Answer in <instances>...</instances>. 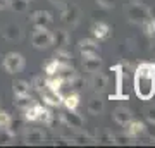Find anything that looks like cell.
I'll use <instances>...</instances> for the list:
<instances>
[{"label":"cell","instance_id":"obj_7","mask_svg":"<svg viewBox=\"0 0 155 148\" xmlns=\"http://www.w3.org/2000/svg\"><path fill=\"white\" fill-rule=\"evenodd\" d=\"M79 52L83 57H93V55H100V45L95 40L84 38L79 41Z\"/></svg>","mask_w":155,"mask_h":148},{"label":"cell","instance_id":"obj_1","mask_svg":"<svg viewBox=\"0 0 155 148\" xmlns=\"http://www.w3.org/2000/svg\"><path fill=\"white\" fill-rule=\"evenodd\" d=\"M134 93L140 100H150L155 95V64L141 62L134 69Z\"/></svg>","mask_w":155,"mask_h":148},{"label":"cell","instance_id":"obj_25","mask_svg":"<svg viewBox=\"0 0 155 148\" xmlns=\"http://www.w3.org/2000/svg\"><path fill=\"white\" fill-rule=\"evenodd\" d=\"M141 26H143L145 35H147L148 38H153V36H155V17L148 16L143 22H141Z\"/></svg>","mask_w":155,"mask_h":148},{"label":"cell","instance_id":"obj_12","mask_svg":"<svg viewBox=\"0 0 155 148\" xmlns=\"http://www.w3.org/2000/svg\"><path fill=\"white\" fill-rule=\"evenodd\" d=\"M91 33H93V36L97 40H105V38H109V35H110V26L104 21H98L91 26Z\"/></svg>","mask_w":155,"mask_h":148},{"label":"cell","instance_id":"obj_6","mask_svg":"<svg viewBox=\"0 0 155 148\" xmlns=\"http://www.w3.org/2000/svg\"><path fill=\"white\" fill-rule=\"evenodd\" d=\"M110 71L116 72V93L110 95L112 100H127V95H122V64L110 66Z\"/></svg>","mask_w":155,"mask_h":148},{"label":"cell","instance_id":"obj_13","mask_svg":"<svg viewBox=\"0 0 155 148\" xmlns=\"http://www.w3.org/2000/svg\"><path fill=\"white\" fill-rule=\"evenodd\" d=\"M145 133V124L141 121H131L126 124V136L127 138H138L140 134Z\"/></svg>","mask_w":155,"mask_h":148},{"label":"cell","instance_id":"obj_31","mask_svg":"<svg viewBox=\"0 0 155 148\" xmlns=\"http://www.w3.org/2000/svg\"><path fill=\"white\" fill-rule=\"evenodd\" d=\"M31 86H33L35 90H38V91L45 90V79H43V76H35L33 77V83H31Z\"/></svg>","mask_w":155,"mask_h":148},{"label":"cell","instance_id":"obj_5","mask_svg":"<svg viewBox=\"0 0 155 148\" xmlns=\"http://www.w3.org/2000/svg\"><path fill=\"white\" fill-rule=\"evenodd\" d=\"M61 121L64 122L67 127H71V129H81V127L84 126L83 117L78 114L76 110H67L66 114H62Z\"/></svg>","mask_w":155,"mask_h":148},{"label":"cell","instance_id":"obj_2","mask_svg":"<svg viewBox=\"0 0 155 148\" xmlns=\"http://www.w3.org/2000/svg\"><path fill=\"white\" fill-rule=\"evenodd\" d=\"M126 14L129 17V21L136 22V24H141V22L150 16L148 9L141 4V0H131L126 5Z\"/></svg>","mask_w":155,"mask_h":148},{"label":"cell","instance_id":"obj_18","mask_svg":"<svg viewBox=\"0 0 155 148\" xmlns=\"http://www.w3.org/2000/svg\"><path fill=\"white\" fill-rule=\"evenodd\" d=\"M54 35V41L52 43L57 45V48H64L66 50L67 43H69V35H67V31H64V29H57Z\"/></svg>","mask_w":155,"mask_h":148},{"label":"cell","instance_id":"obj_3","mask_svg":"<svg viewBox=\"0 0 155 148\" xmlns=\"http://www.w3.org/2000/svg\"><path fill=\"white\" fill-rule=\"evenodd\" d=\"M54 41V35L48 31V28H36V31L31 36V43L35 48H47Z\"/></svg>","mask_w":155,"mask_h":148},{"label":"cell","instance_id":"obj_41","mask_svg":"<svg viewBox=\"0 0 155 148\" xmlns=\"http://www.w3.org/2000/svg\"><path fill=\"white\" fill-rule=\"evenodd\" d=\"M148 14H150L152 17H155V5H153V7H152V9L148 11Z\"/></svg>","mask_w":155,"mask_h":148},{"label":"cell","instance_id":"obj_38","mask_svg":"<svg viewBox=\"0 0 155 148\" xmlns=\"http://www.w3.org/2000/svg\"><path fill=\"white\" fill-rule=\"evenodd\" d=\"M145 131H148V134L153 138V141H155V124L153 122H150V127H145Z\"/></svg>","mask_w":155,"mask_h":148},{"label":"cell","instance_id":"obj_10","mask_svg":"<svg viewBox=\"0 0 155 148\" xmlns=\"http://www.w3.org/2000/svg\"><path fill=\"white\" fill-rule=\"evenodd\" d=\"M41 93V98H43V102L47 105H52V107H59V105H62V95L61 91H52V90H41L40 91Z\"/></svg>","mask_w":155,"mask_h":148},{"label":"cell","instance_id":"obj_26","mask_svg":"<svg viewBox=\"0 0 155 148\" xmlns=\"http://www.w3.org/2000/svg\"><path fill=\"white\" fill-rule=\"evenodd\" d=\"M5 129L9 133H12V134H17V133H21L22 129H24V121H22V119H12L11 117V121H9Z\"/></svg>","mask_w":155,"mask_h":148},{"label":"cell","instance_id":"obj_27","mask_svg":"<svg viewBox=\"0 0 155 148\" xmlns=\"http://www.w3.org/2000/svg\"><path fill=\"white\" fill-rule=\"evenodd\" d=\"M33 104V100H31V97L29 95H16V100H14V105H16L17 109H28L29 105Z\"/></svg>","mask_w":155,"mask_h":148},{"label":"cell","instance_id":"obj_39","mask_svg":"<svg viewBox=\"0 0 155 148\" xmlns=\"http://www.w3.org/2000/svg\"><path fill=\"white\" fill-rule=\"evenodd\" d=\"M11 5V0H0V11H5Z\"/></svg>","mask_w":155,"mask_h":148},{"label":"cell","instance_id":"obj_36","mask_svg":"<svg viewBox=\"0 0 155 148\" xmlns=\"http://www.w3.org/2000/svg\"><path fill=\"white\" fill-rule=\"evenodd\" d=\"M112 141L116 143V145H126V143L129 141V138L122 134V136H114V140H112Z\"/></svg>","mask_w":155,"mask_h":148},{"label":"cell","instance_id":"obj_4","mask_svg":"<svg viewBox=\"0 0 155 148\" xmlns=\"http://www.w3.org/2000/svg\"><path fill=\"white\" fill-rule=\"evenodd\" d=\"M24 67V57L17 52H11V54L5 55L4 59V69H5L9 74H17V72L22 71Z\"/></svg>","mask_w":155,"mask_h":148},{"label":"cell","instance_id":"obj_30","mask_svg":"<svg viewBox=\"0 0 155 148\" xmlns=\"http://www.w3.org/2000/svg\"><path fill=\"white\" fill-rule=\"evenodd\" d=\"M43 69H45V72H47L48 76H55L57 69H59V62H57L55 59H52V61H48L43 66Z\"/></svg>","mask_w":155,"mask_h":148},{"label":"cell","instance_id":"obj_14","mask_svg":"<svg viewBox=\"0 0 155 148\" xmlns=\"http://www.w3.org/2000/svg\"><path fill=\"white\" fill-rule=\"evenodd\" d=\"M112 117H114V121H116L119 126H126L127 122L133 119V114H131L126 107H117V109L114 110Z\"/></svg>","mask_w":155,"mask_h":148},{"label":"cell","instance_id":"obj_40","mask_svg":"<svg viewBox=\"0 0 155 148\" xmlns=\"http://www.w3.org/2000/svg\"><path fill=\"white\" fill-rule=\"evenodd\" d=\"M52 4H55V5H64L66 4V0H50Z\"/></svg>","mask_w":155,"mask_h":148},{"label":"cell","instance_id":"obj_16","mask_svg":"<svg viewBox=\"0 0 155 148\" xmlns=\"http://www.w3.org/2000/svg\"><path fill=\"white\" fill-rule=\"evenodd\" d=\"M91 86H93L95 91H104L107 86V76L104 72H93V77H91Z\"/></svg>","mask_w":155,"mask_h":148},{"label":"cell","instance_id":"obj_17","mask_svg":"<svg viewBox=\"0 0 155 148\" xmlns=\"http://www.w3.org/2000/svg\"><path fill=\"white\" fill-rule=\"evenodd\" d=\"M41 105L38 104H31L28 107V109H24V119L28 122H35V121H38V117H40V112H41Z\"/></svg>","mask_w":155,"mask_h":148},{"label":"cell","instance_id":"obj_42","mask_svg":"<svg viewBox=\"0 0 155 148\" xmlns=\"http://www.w3.org/2000/svg\"><path fill=\"white\" fill-rule=\"evenodd\" d=\"M153 50H155V45H153Z\"/></svg>","mask_w":155,"mask_h":148},{"label":"cell","instance_id":"obj_11","mask_svg":"<svg viewBox=\"0 0 155 148\" xmlns=\"http://www.w3.org/2000/svg\"><path fill=\"white\" fill-rule=\"evenodd\" d=\"M62 21L66 22V24H69V26H74L78 22V19H79V11H78L76 5H66L64 7V11H62L61 14Z\"/></svg>","mask_w":155,"mask_h":148},{"label":"cell","instance_id":"obj_15","mask_svg":"<svg viewBox=\"0 0 155 148\" xmlns=\"http://www.w3.org/2000/svg\"><path fill=\"white\" fill-rule=\"evenodd\" d=\"M83 67L86 72H97L102 67V59L100 55H93V57H83Z\"/></svg>","mask_w":155,"mask_h":148},{"label":"cell","instance_id":"obj_23","mask_svg":"<svg viewBox=\"0 0 155 148\" xmlns=\"http://www.w3.org/2000/svg\"><path fill=\"white\" fill-rule=\"evenodd\" d=\"M104 109H105V104H104V100H100V98L90 100V104H88V112H90V114L98 115V114H102V112H104Z\"/></svg>","mask_w":155,"mask_h":148},{"label":"cell","instance_id":"obj_24","mask_svg":"<svg viewBox=\"0 0 155 148\" xmlns=\"http://www.w3.org/2000/svg\"><path fill=\"white\" fill-rule=\"evenodd\" d=\"M45 140V133L41 129H29L26 133V141L28 143H41Z\"/></svg>","mask_w":155,"mask_h":148},{"label":"cell","instance_id":"obj_37","mask_svg":"<svg viewBox=\"0 0 155 148\" xmlns=\"http://www.w3.org/2000/svg\"><path fill=\"white\" fill-rule=\"evenodd\" d=\"M97 4L102 5V7H114L116 0H97Z\"/></svg>","mask_w":155,"mask_h":148},{"label":"cell","instance_id":"obj_19","mask_svg":"<svg viewBox=\"0 0 155 148\" xmlns=\"http://www.w3.org/2000/svg\"><path fill=\"white\" fill-rule=\"evenodd\" d=\"M4 38H7L9 41H16V40L21 38V28L16 26V24H9L4 29Z\"/></svg>","mask_w":155,"mask_h":148},{"label":"cell","instance_id":"obj_21","mask_svg":"<svg viewBox=\"0 0 155 148\" xmlns=\"http://www.w3.org/2000/svg\"><path fill=\"white\" fill-rule=\"evenodd\" d=\"M62 104L66 105L67 110H76L79 105V95L78 93H69L66 97H62Z\"/></svg>","mask_w":155,"mask_h":148},{"label":"cell","instance_id":"obj_28","mask_svg":"<svg viewBox=\"0 0 155 148\" xmlns=\"http://www.w3.org/2000/svg\"><path fill=\"white\" fill-rule=\"evenodd\" d=\"M59 64H71V55L67 54L64 48H57V52H55V57H54Z\"/></svg>","mask_w":155,"mask_h":148},{"label":"cell","instance_id":"obj_20","mask_svg":"<svg viewBox=\"0 0 155 148\" xmlns=\"http://www.w3.org/2000/svg\"><path fill=\"white\" fill-rule=\"evenodd\" d=\"M29 88H31V84L28 81H22V79H17V81L12 83L14 95H29Z\"/></svg>","mask_w":155,"mask_h":148},{"label":"cell","instance_id":"obj_34","mask_svg":"<svg viewBox=\"0 0 155 148\" xmlns=\"http://www.w3.org/2000/svg\"><path fill=\"white\" fill-rule=\"evenodd\" d=\"M50 119H52V112H50V110H47V109H41L38 121H40V122H43V124H48Z\"/></svg>","mask_w":155,"mask_h":148},{"label":"cell","instance_id":"obj_32","mask_svg":"<svg viewBox=\"0 0 155 148\" xmlns=\"http://www.w3.org/2000/svg\"><path fill=\"white\" fill-rule=\"evenodd\" d=\"M0 145H7V143L11 141L12 140V136H14V134H12V133H9L5 129V127H4V129H0Z\"/></svg>","mask_w":155,"mask_h":148},{"label":"cell","instance_id":"obj_29","mask_svg":"<svg viewBox=\"0 0 155 148\" xmlns=\"http://www.w3.org/2000/svg\"><path fill=\"white\" fill-rule=\"evenodd\" d=\"M9 7H12V11L16 12H24L28 9V0H11Z\"/></svg>","mask_w":155,"mask_h":148},{"label":"cell","instance_id":"obj_33","mask_svg":"<svg viewBox=\"0 0 155 148\" xmlns=\"http://www.w3.org/2000/svg\"><path fill=\"white\" fill-rule=\"evenodd\" d=\"M9 121H11V114H9V112H5V110H0V129L7 127Z\"/></svg>","mask_w":155,"mask_h":148},{"label":"cell","instance_id":"obj_8","mask_svg":"<svg viewBox=\"0 0 155 148\" xmlns=\"http://www.w3.org/2000/svg\"><path fill=\"white\" fill-rule=\"evenodd\" d=\"M31 24L35 28H48L52 24V16L47 11H35L31 14Z\"/></svg>","mask_w":155,"mask_h":148},{"label":"cell","instance_id":"obj_9","mask_svg":"<svg viewBox=\"0 0 155 148\" xmlns=\"http://www.w3.org/2000/svg\"><path fill=\"white\" fill-rule=\"evenodd\" d=\"M55 76H59L64 83H71L78 76V72L71 64H59V69H57Z\"/></svg>","mask_w":155,"mask_h":148},{"label":"cell","instance_id":"obj_22","mask_svg":"<svg viewBox=\"0 0 155 148\" xmlns=\"http://www.w3.org/2000/svg\"><path fill=\"white\" fill-rule=\"evenodd\" d=\"M62 84H64V81L59 76H50L48 79H45V88L52 90V91H61Z\"/></svg>","mask_w":155,"mask_h":148},{"label":"cell","instance_id":"obj_35","mask_svg":"<svg viewBox=\"0 0 155 148\" xmlns=\"http://www.w3.org/2000/svg\"><path fill=\"white\" fill-rule=\"evenodd\" d=\"M147 119H148L150 122H153V124H155V105L147 109Z\"/></svg>","mask_w":155,"mask_h":148}]
</instances>
